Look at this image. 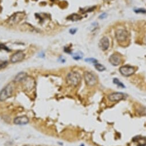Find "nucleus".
I'll return each mask as SVG.
<instances>
[{"instance_id": "0eeeda50", "label": "nucleus", "mask_w": 146, "mask_h": 146, "mask_svg": "<svg viewBox=\"0 0 146 146\" xmlns=\"http://www.w3.org/2000/svg\"><path fill=\"white\" fill-rule=\"evenodd\" d=\"M25 58V54L23 51H19L16 52L10 57V62L13 63H16L17 62L22 61Z\"/></svg>"}, {"instance_id": "6e6552de", "label": "nucleus", "mask_w": 146, "mask_h": 146, "mask_svg": "<svg viewBox=\"0 0 146 146\" xmlns=\"http://www.w3.org/2000/svg\"><path fill=\"white\" fill-rule=\"evenodd\" d=\"M22 82H24V87H25L27 90L32 89L35 86V83L34 79L31 77L27 76Z\"/></svg>"}, {"instance_id": "7ed1b4c3", "label": "nucleus", "mask_w": 146, "mask_h": 146, "mask_svg": "<svg viewBox=\"0 0 146 146\" xmlns=\"http://www.w3.org/2000/svg\"><path fill=\"white\" fill-rule=\"evenodd\" d=\"M83 76L85 82L88 86H93L97 83V77L93 73L89 71H86L83 74Z\"/></svg>"}, {"instance_id": "1a4fd4ad", "label": "nucleus", "mask_w": 146, "mask_h": 146, "mask_svg": "<svg viewBox=\"0 0 146 146\" xmlns=\"http://www.w3.org/2000/svg\"><path fill=\"white\" fill-rule=\"evenodd\" d=\"M109 61L113 66H117L121 63V58L119 54H113L109 57Z\"/></svg>"}, {"instance_id": "2eb2a0df", "label": "nucleus", "mask_w": 146, "mask_h": 146, "mask_svg": "<svg viewBox=\"0 0 146 146\" xmlns=\"http://www.w3.org/2000/svg\"><path fill=\"white\" fill-rule=\"evenodd\" d=\"M94 66H95L96 68L99 71H103L105 70V67L102 64H100V63H96V64H94Z\"/></svg>"}, {"instance_id": "6ab92c4d", "label": "nucleus", "mask_w": 146, "mask_h": 146, "mask_svg": "<svg viewBox=\"0 0 146 146\" xmlns=\"http://www.w3.org/2000/svg\"><path fill=\"white\" fill-rule=\"evenodd\" d=\"M85 61L87 62H90V63H93L96 64V63H97V60L96 59H94V58H87V59H85Z\"/></svg>"}, {"instance_id": "20e7f679", "label": "nucleus", "mask_w": 146, "mask_h": 146, "mask_svg": "<svg viewBox=\"0 0 146 146\" xmlns=\"http://www.w3.org/2000/svg\"><path fill=\"white\" fill-rule=\"evenodd\" d=\"M115 36L119 42H124L128 37V32L124 29H118L115 32Z\"/></svg>"}, {"instance_id": "dca6fc26", "label": "nucleus", "mask_w": 146, "mask_h": 146, "mask_svg": "<svg viewBox=\"0 0 146 146\" xmlns=\"http://www.w3.org/2000/svg\"><path fill=\"white\" fill-rule=\"evenodd\" d=\"M113 83H114V84L117 85L119 87H123V88L125 87V86L123 84L122 82H120V81L117 78H114V79H113Z\"/></svg>"}, {"instance_id": "f8f14e48", "label": "nucleus", "mask_w": 146, "mask_h": 146, "mask_svg": "<svg viewBox=\"0 0 146 146\" xmlns=\"http://www.w3.org/2000/svg\"><path fill=\"white\" fill-rule=\"evenodd\" d=\"M133 141L136 143L137 146H146V139L145 137L141 136H137L133 139Z\"/></svg>"}, {"instance_id": "aec40b11", "label": "nucleus", "mask_w": 146, "mask_h": 146, "mask_svg": "<svg viewBox=\"0 0 146 146\" xmlns=\"http://www.w3.org/2000/svg\"><path fill=\"white\" fill-rule=\"evenodd\" d=\"M134 11L136 12V13H146V10H145V9H141V8H139V9H135Z\"/></svg>"}, {"instance_id": "4be33fe9", "label": "nucleus", "mask_w": 146, "mask_h": 146, "mask_svg": "<svg viewBox=\"0 0 146 146\" xmlns=\"http://www.w3.org/2000/svg\"><path fill=\"white\" fill-rule=\"evenodd\" d=\"M76 32H77L76 28H72V29H71L70 30V33H71V34H74Z\"/></svg>"}, {"instance_id": "ddd939ff", "label": "nucleus", "mask_w": 146, "mask_h": 146, "mask_svg": "<svg viewBox=\"0 0 146 146\" xmlns=\"http://www.w3.org/2000/svg\"><path fill=\"white\" fill-rule=\"evenodd\" d=\"M28 76V75L27 74V73L24 72H21L19 73L15 77L14 81L15 82H22L25 79L26 77Z\"/></svg>"}, {"instance_id": "f257e3e1", "label": "nucleus", "mask_w": 146, "mask_h": 146, "mask_svg": "<svg viewBox=\"0 0 146 146\" xmlns=\"http://www.w3.org/2000/svg\"><path fill=\"white\" fill-rule=\"evenodd\" d=\"M82 77L79 73L76 71H72L67 74L66 78V83L71 87H76L80 83Z\"/></svg>"}, {"instance_id": "423d86ee", "label": "nucleus", "mask_w": 146, "mask_h": 146, "mask_svg": "<svg viewBox=\"0 0 146 146\" xmlns=\"http://www.w3.org/2000/svg\"><path fill=\"white\" fill-rule=\"evenodd\" d=\"M126 96L123 93L115 92L111 93L108 96V99L110 102H118L121 100L125 99Z\"/></svg>"}, {"instance_id": "a211bd4d", "label": "nucleus", "mask_w": 146, "mask_h": 146, "mask_svg": "<svg viewBox=\"0 0 146 146\" xmlns=\"http://www.w3.org/2000/svg\"><path fill=\"white\" fill-rule=\"evenodd\" d=\"M82 58V54H79V53H75L73 55V58H74L75 60H79V59H81Z\"/></svg>"}, {"instance_id": "f03ea898", "label": "nucleus", "mask_w": 146, "mask_h": 146, "mask_svg": "<svg viewBox=\"0 0 146 146\" xmlns=\"http://www.w3.org/2000/svg\"><path fill=\"white\" fill-rule=\"evenodd\" d=\"M14 83H10L2 89L0 92V101H4L13 94L14 91Z\"/></svg>"}, {"instance_id": "f3484780", "label": "nucleus", "mask_w": 146, "mask_h": 146, "mask_svg": "<svg viewBox=\"0 0 146 146\" xmlns=\"http://www.w3.org/2000/svg\"><path fill=\"white\" fill-rule=\"evenodd\" d=\"M8 63L6 60H0V70L5 68L8 65Z\"/></svg>"}, {"instance_id": "412c9836", "label": "nucleus", "mask_w": 146, "mask_h": 146, "mask_svg": "<svg viewBox=\"0 0 146 146\" xmlns=\"http://www.w3.org/2000/svg\"><path fill=\"white\" fill-rule=\"evenodd\" d=\"M107 17V14H106V13H102V14H101V15L100 16L99 18H101V19H103V18H106V17Z\"/></svg>"}, {"instance_id": "9b49d317", "label": "nucleus", "mask_w": 146, "mask_h": 146, "mask_svg": "<svg viewBox=\"0 0 146 146\" xmlns=\"http://www.w3.org/2000/svg\"><path fill=\"white\" fill-rule=\"evenodd\" d=\"M99 47L102 51H106L109 47V40L107 37H103L100 40Z\"/></svg>"}, {"instance_id": "4468645a", "label": "nucleus", "mask_w": 146, "mask_h": 146, "mask_svg": "<svg viewBox=\"0 0 146 146\" xmlns=\"http://www.w3.org/2000/svg\"><path fill=\"white\" fill-rule=\"evenodd\" d=\"M68 18L69 20H72V21H77V20H79L82 18V17L81 16H79V14H77L74 13V14H71L69 17H68Z\"/></svg>"}, {"instance_id": "39448f33", "label": "nucleus", "mask_w": 146, "mask_h": 146, "mask_svg": "<svg viewBox=\"0 0 146 146\" xmlns=\"http://www.w3.org/2000/svg\"><path fill=\"white\" fill-rule=\"evenodd\" d=\"M119 71L120 73L124 76L129 77L134 74L135 72V68L133 66L125 65L120 67Z\"/></svg>"}, {"instance_id": "9d476101", "label": "nucleus", "mask_w": 146, "mask_h": 146, "mask_svg": "<svg viewBox=\"0 0 146 146\" xmlns=\"http://www.w3.org/2000/svg\"><path fill=\"white\" fill-rule=\"evenodd\" d=\"M29 123V119L26 116H21L16 117L14 123L16 125H25Z\"/></svg>"}]
</instances>
